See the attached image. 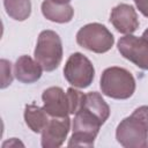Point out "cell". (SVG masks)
Returning <instances> with one entry per match:
<instances>
[{
  "label": "cell",
  "mask_w": 148,
  "mask_h": 148,
  "mask_svg": "<svg viewBox=\"0 0 148 148\" xmlns=\"http://www.w3.org/2000/svg\"><path fill=\"white\" fill-rule=\"evenodd\" d=\"M99 87L102 92L114 99H127L135 91V79L130 71L118 66H111L103 71Z\"/></svg>",
  "instance_id": "1"
},
{
  "label": "cell",
  "mask_w": 148,
  "mask_h": 148,
  "mask_svg": "<svg viewBox=\"0 0 148 148\" xmlns=\"http://www.w3.org/2000/svg\"><path fill=\"white\" fill-rule=\"evenodd\" d=\"M34 57L46 72H52L58 68L62 60V43L60 36L53 30H43L38 36Z\"/></svg>",
  "instance_id": "2"
},
{
  "label": "cell",
  "mask_w": 148,
  "mask_h": 148,
  "mask_svg": "<svg viewBox=\"0 0 148 148\" xmlns=\"http://www.w3.org/2000/svg\"><path fill=\"white\" fill-rule=\"evenodd\" d=\"M103 124L90 111L81 108L73 119V134L67 143L68 147H94V141Z\"/></svg>",
  "instance_id": "3"
},
{
  "label": "cell",
  "mask_w": 148,
  "mask_h": 148,
  "mask_svg": "<svg viewBox=\"0 0 148 148\" xmlns=\"http://www.w3.org/2000/svg\"><path fill=\"white\" fill-rule=\"evenodd\" d=\"M117 141L125 148H142L148 142V124L136 113L124 118L116 130Z\"/></svg>",
  "instance_id": "4"
},
{
  "label": "cell",
  "mask_w": 148,
  "mask_h": 148,
  "mask_svg": "<svg viewBox=\"0 0 148 148\" xmlns=\"http://www.w3.org/2000/svg\"><path fill=\"white\" fill-rule=\"evenodd\" d=\"M76 43L91 52L105 53L114 44V37L111 31L101 23H88L76 32Z\"/></svg>",
  "instance_id": "5"
},
{
  "label": "cell",
  "mask_w": 148,
  "mask_h": 148,
  "mask_svg": "<svg viewBox=\"0 0 148 148\" xmlns=\"http://www.w3.org/2000/svg\"><path fill=\"white\" fill-rule=\"evenodd\" d=\"M64 76L72 86L88 88L95 77V68L91 61L81 52H74L67 59L64 67Z\"/></svg>",
  "instance_id": "6"
},
{
  "label": "cell",
  "mask_w": 148,
  "mask_h": 148,
  "mask_svg": "<svg viewBox=\"0 0 148 148\" xmlns=\"http://www.w3.org/2000/svg\"><path fill=\"white\" fill-rule=\"evenodd\" d=\"M120 54L141 69L148 71V40L142 37L125 35L117 43Z\"/></svg>",
  "instance_id": "7"
},
{
  "label": "cell",
  "mask_w": 148,
  "mask_h": 148,
  "mask_svg": "<svg viewBox=\"0 0 148 148\" xmlns=\"http://www.w3.org/2000/svg\"><path fill=\"white\" fill-rule=\"evenodd\" d=\"M71 130L69 117H51L42 131L40 145L43 148H58L62 146Z\"/></svg>",
  "instance_id": "8"
},
{
  "label": "cell",
  "mask_w": 148,
  "mask_h": 148,
  "mask_svg": "<svg viewBox=\"0 0 148 148\" xmlns=\"http://www.w3.org/2000/svg\"><path fill=\"white\" fill-rule=\"evenodd\" d=\"M110 22L116 30L124 35H131L139 28L138 14L132 5L120 3L112 8Z\"/></svg>",
  "instance_id": "9"
},
{
  "label": "cell",
  "mask_w": 148,
  "mask_h": 148,
  "mask_svg": "<svg viewBox=\"0 0 148 148\" xmlns=\"http://www.w3.org/2000/svg\"><path fill=\"white\" fill-rule=\"evenodd\" d=\"M43 108L50 117H67L69 113V104L67 92L60 87H50L42 94Z\"/></svg>",
  "instance_id": "10"
},
{
  "label": "cell",
  "mask_w": 148,
  "mask_h": 148,
  "mask_svg": "<svg viewBox=\"0 0 148 148\" xmlns=\"http://www.w3.org/2000/svg\"><path fill=\"white\" fill-rule=\"evenodd\" d=\"M43 67L29 56H21L14 65V75L22 83H34L42 76Z\"/></svg>",
  "instance_id": "11"
},
{
  "label": "cell",
  "mask_w": 148,
  "mask_h": 148,
  "mask_svg": "<svg viewBox=\"0 0 148 148\" xmlns=\"http://www.w3.org/2000/svg\"><path fill=\"white\" fill-rule=\"evenodd\" d=\"M42 14L49 21L56 23H68L74 16V9L69 2H57L44 0L42 3Z\"/></svg>",
  "instance_id": "12"
},
{
  "label": "cell",
  "mask_w": 148,
  "mask_h": 148,
  "mask_svg": "<svg viewBox=\"0 0 148 148\" xmlns=\"http://www.w3.org/2000/svg\"><path fill=\"white\" fill-rule=\"evenodd\" d=\"M50 118L51 117L44 110V108H40L35 104H27L24 108L25 124L34 133H42Z\"/></svg>",
  "instance_id": "13"
},
{
  "label": "cell",
  "mask_w": 148,
  "mask_h": 148,
  "mask_svg": "<svg viewBox=\"0 0 148 148\" xmlns=\"http://www.w3.org/2000/svg\"><path fill=\"white\" fill-rule=\"evenodd\" d=\"M82 108L94 113L101 120L102 124H104L110 117V108L102 97V95L97 91H90L86 94Z\"/></svg>",
  "instance_id": "14"
},
{
  "label": "cell",
  "mask_w": 148,
  "mask_h": 148,
  "mask_svg": "<svg viewBox=\"0 0 148 148\" xmlns=\"http://www.w3.org/2000/svg\"><path fill=\"white\" fill-rule=\"evenodd\" d=\"M7 15L15 21H24L31 14L30 0H3Z\"/></svg>",
  "instance_id": "15"
},
{
  "label": "cell",
  "mask_w": 148,
  "mask_h": 148,
  "mask_svg": "<svg viewBox=\"0 0 148 148\" xmlns=\"http://www.w3.org/2000/svg\"><path fill=\"white\" fill-rule=\"evenodd\" d=\"M84 96L82 91L75 89V88H68L67 89V98H68V104H69V113L75 114L83 105L84 102Z\"/></svg>",
  "instance_id": "16"
},
{
  "label": "cell",
  "mask_w": 148,
  "mask_h": 148,
  "mask_svg": "<svg viewBox=\"0 0 148 148\" xmlns=\"http://www.w3.org/2000/svg\"><path fill=\"white\" fill-rule=\"evenodd\" d=\"M1 64V88H6L8 87L12 81H13V74H12V64L10 61L6 60V59H1L0 60Z\"/></svg>",
  "instance_id": "17"
},
{
  "label": "cell",
  "mask_w": 148,
  "mask_h": 148,
  "mask_svg": "<svg viewBox=\"0 0 148 148\" xmlns=\"http://www.w3.org/2000/svg\"><path fill=\"white\" fill-rule=\"evenodd\" d=\"M134 3L139 12L143 16L148 17V0H134Z\"/></svg>",
  "instance_id": "18"
},
{
  "label": "cell",
  "mask_w": 148,
  "mask_h": 148,
  "mask_svg": "<svg viewBox=\"0 0 148 148\" xmlns=\"http://www.w3.org/2000/svg\"><path fill=\"white\" fill-rule=\"evenodd\" d=\"M141 37H142V38H145L146 40H148V28L143 31V34H142V36H141Z\"/></svg>",
  "instance_id": "19"
},
{
  "label": "cell",
  "mask_w": 148,
  "mask_h": 148,
  "mask_svg": "<svg viewBox=\"0 0 148 148\" xmlns=\"http://www.w3.org/2000/svg\"><path fill=\"white\" fill-rule=\"evenodd\" d=\"M53 1H57V2H64V3H67V2H69L71 0H53Z\"/></svg>",
  "instance_id": "20"
}]
</instances>
